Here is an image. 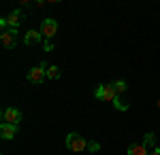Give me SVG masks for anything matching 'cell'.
Wrapping results in <instances>:
<instances>
[{"label":"cell","instance_id":"obj_16","mask_svg":"<svg viewBox=\"0 0 160 155\" xmlns=\"http://www.w3.org/2000/svg\"><path fill=\"white\" fill-rule=\"evenodd\" d=\"M149 155H160V147H156V149H154V151H152Z\"/></svg>","mask_w":160,"mask_h":155},{"label":"cell","instance_id":"obj_6","mask_svg":"<svg viewBox=\"0 0 160 155\" xmlns=\"http://www.w3.org/2000/svg\"><path fill=\"white\" fill-rule=\"evenodd\" d=\"M24 40H26L28 47H34V45H41L43 43V34H41V30H30V32H26Z\"/></svg>","mask_w":160,"mask_h":155},{"label":"cell","instance_id":"obj_9","mask_svg":"<svg viewBox=\"0 0 160 155\" xmlns=\"http://www.w3.org/2000/svg\"><path fill=\"white\" fill-rule=\"evenodd\" d=\"M111 85H113V89H115V94L122 96L128 92V83L126 81H122V79H115V81H111Z\"/></svg>","mask_w":160,"mask_h":155},{"label":"cell","instance_id":"obj_4","mask_svg":"<svg viewBox=\"0 0 160 155\" xmlns=\"http://www.w3.org/2000/svg\"><path fill=\"white\" fill-rule=\"evenodd\" d=\"M56 32H58V24H56V19L47 17V19H43V21H41V34H43V38H47V40H49Z\"/></svg>","mask_w":160,"mask_h":155},{"label":"cell","instance_id":"obj_1","mask_svg":"<svg viewBox=\"0 0 160 155\" xmlns=\"http://www.w3.org/2000/svg\"><path fill=\"white\" fill-rule=\"evenodd\" d=\"M66 147H68V151H73V153H79V151H83L88 149V140L81 136V134H77V132H71V134H66Z\"/></svg>","mask_w":160,"mask_h":155},{"label":"cell","instance_id":"obj_11","mask_svg":"<svg viewBox=\"0 0 160 155\" xmlns=\"http://www.w3.org/2000/svg\"><path fill=\"white\" fill-rule=\"evenodd\" d=\"M128 155H148V149L143 144H130L128 147Z\"/></svg>","mask_w":160,"mask_h":155},{"label":"cell","instance_id":"obj_14","mask_svg":"<svg viewBox=\"0 0 160 155\" xmlns=\"http://www.w3.org/2000/svg\"><path fill=\"white\" fill-rule=\"evenodd\" d=\"M88 151H92V153H96V151H100V144L96 143V140H92V143H88Z\"/></svg>","mask_w":160,"mask_h":155},{"label":"cell","instance_id":"obj_2","mask_svg":"<svg viewBox=\"0 0 160 155\" xmlns=\"http://www.w3.org/2000/svg\"><path fill=\"white\" fill-rule=\"evenodd\" d=\"M47 62H43V64H38V66H34V68H30L28 70V81L32 85H41L45 79H47Z\"/></svg>","mask_w":160,"mask_h":155},{"label":"cell","instance_id":"obj_7","mask_svg":"<svg viewBox=\"0 0 160 155\" xmlns=\"http://www.w3.org/2000/svg\"><path fill=\"white\" fill-rule=\"evenodd\" d=\"M24 17H26V15H24V11H22V9H15V11L7 17V24H9V28H15V30H17V28H19V24L24 21Z\"/></svg>","mask_w":160,"mask_h":155},{"label":"cell","instance_id":"obj_5","mask_svg":"<svg viewBox=\"0 0 160 155\" xmlns=\"http://www.w3.org/2000/svg\"><path fill=\"white\" fill-rule=\"evenodd\" d=\"M22 110L19 108H4L2 110V123H13V125H17L19 121H22Z\"/></svg>","mask_w":160,"mask_h":155},{"label":"cell","instance_id":"obj_15","mask_svg":"<svg viewBox=\"0 0 160 155\" xmlns=\"http://www.w3.org/2000/svg\"><path fill=\"white\" fill-rule=\"evenodd\" d=\"M53 47H56V45H53L51 40H45V43H43V49H45L47 53H49V51H53Z\"/></svg>","mask_w":160,"mask_h":155},{"label":"cell","instance_id":"obj_17","mask_svg":"<svg viewBox=\"0 0 160 155\" xmlns=\"http://www.w3.org/2000/svg\"><path fill=\"white\" fill-rule=\"evenodd\" d=\"M158 108H160V98H158Z\"/></svg>","mask_w":160,"mask_h":155},{"label":"cell","instance_id":"obj_12","mask_svg":"<svg viewBox=\"0 0 160 155\" xmlns=\"http://www.w3.org/2000/svg\"><path fill=\"white\" fill-rule=\"evenodd\" d=\"M47 79H60V68L58 66H49L47 68Z\"/></svg>","mask_w":160,"mask_h":155},{"label":"cell","instance_id":"obj_10","mask_svg":"<svg viewBox=\"0 0 160 155\" xmlns=\"http://www.w3.org/2000/svg\"><path fill=\"white\" fill-rule=\"evenodd\" d=\"M154 144H156V134H154V132H148V134L143 136V147H145L148 151H149V149L154 151V149H156Z\"/></svg>","mask_w":160,"mask_h":155},{"label":"cell","instance_id":"obj_8","mask_svg":"<svg viewBox=\"0 0 160 155\" xmlns=\"http://www.w3.org/2000/svg\"><path fill=\"white\" fill-rule=\"evenodd\" d=\"M15 134H17V125H13V123H0V136L4 140H13Z\"/></svg>","mask_w":160,"mask_h":155},{"label":"cell","instance_id":"obj_3","mask_svg":"<svg viewBox=\"0 0 160 155\" xmlns=\"http://www.w3.org/2000/svg\"><path fill=\"white\" fill-rule=\"evenodd\" d=\"M0 43H2L7 49H13L15 45H17V30H15V28L2 30V34H0Z\"/></svg>","mask_w":160,"mask_h":155},{"label":"cell","instance_id":"obj_13","mask_svg":"<svg viewBox=\"0 0 160 155\" xmlns=\"http://www.w3.org/2000/svg\"><path fill=\"white\" fill-rule=\"evenodd\" d=\"M94 96H96V100L100 102H105V83H100L96 89H94Z\"/></svg>","mask_w":160,"mask_h":155}]
</instances>
